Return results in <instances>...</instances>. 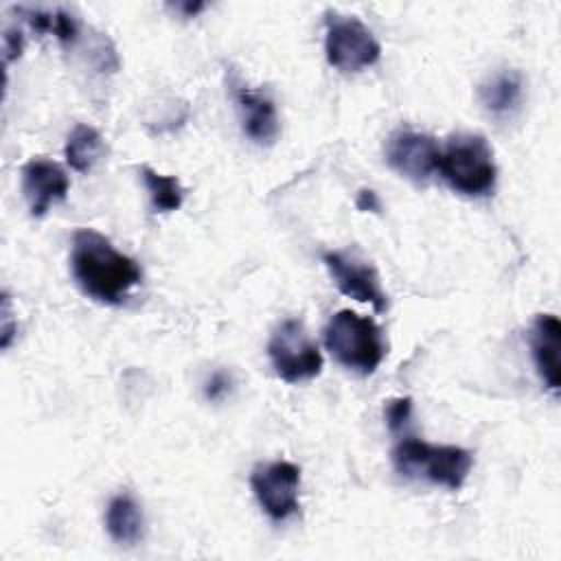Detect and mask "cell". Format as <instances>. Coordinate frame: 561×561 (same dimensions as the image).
<instances>
[{"label": "cell", "instance_id": "ffe728a7", "mask_svg": "<svg viewBox=\"0 0 561 561\" xmlns=\"http://www.w3.org/2000/svg\"><path fill=\"white\" fill-rule=\"evenodd\" d=\"M24 50V35L18 26H4L2 31V53H4V64L9 66L13 59H18Z\"/></svg>", "mask_w": 561, "mask_h": 561}, {"label": "cell", "instance_id": "5bb4252c", "mask_svg": "<svg viewBox=\"0 0 561 561\" xmlns=\"http://www.w3.org/2000/svg\"><path fill=\"white\" fill-rule=\"evenodd\" d=\"M15 13L39 35H55L61 46H75L81 37L79 20L66 9L15 7Z\"/></svg>", "mask_w": 561, "mask_h": 561}, {"label": "cell", "instance_id": "7a4b0ae2", "mask_svg": "<svg viewBox=\"0 0 561 561\" xmlns=\"http://www.w3.org/2000/svg\"><path fill=\"white\" fill-rule=\"evenodd\" d=\"M394 469L410 480H427L458 491L473 467V454L458 445H432L414 436H403L392 449Z\"/></svg>", "mask_w": 561, "mask_h": 561}, {"label": "cell", "instance_id": "8fae6325", "mask_svg": "<svg viewBox=\"0 0 561 561\" xmlns=\"http://www.w3.org/2000/svg\"><path fill=\"white\" fill-rule=\"evenodd\" d=\"M232 94L245 136L256 145H272L280 129L274 101L263 92L250 90L241 81L232 83Z\"/></svg>", "mask_w": 561, "mask_h": 561}, {"label": "cell", "instance_id": "603a6c76", "mask_svg": "<svg viewBox=\"0 0 561 561\" xmlns=\"http://www.w3.org/2000/svg\"><path fill=\"white\" fill-rule=\"evenodd\" d=\"M173 11H178L182 18H195L197 13H202L206 9V2H191V0H182L171 4Z\"/></svg>", "mask_w": 561, "mask_h": 561}, {"label": "cell", "instance_id": "9a60e30c", "mask_svg": "<svg viewBox=\"0 0 561 561\" xmlns=\"http://www.w3.org/2000/svg\"><path fill=\"white\" fill-rule=\"evenodd\" d=\"M142 511L129 493H118L105 508V530L116 543L131 546L142 537Z\"/></svg>", "mask_w": 561, "mask_h": 561}, {"label": "cell", "instance_id": "8992f818", "mask_svg": "<svg viewBox=\"0 0 561 561\" xmlns=\"http://www.w3.org/2000/svg\"><path fill=\"white\" fill-rule=\"evenodd\" d=\"M267 355L274 373L287 383H300L318 377L324 364L318 344L296 318L283 320L274 329L267 342Z\"/></svg>", "mask_w": 561, "mask_h": 561}, {"label": "cell", "instance_id": "6da1fadb", "mask_svg": "<svg viewBox=\"0 0 561 561\" xmlns=\"http://www.w3.org/2000/svg\"><path fill=\"white\" fill-rule=\"evenodd\" d=\"M70 270L75 283L88 298L110 307L123 305L131 289L142 280L138 263L116 250L105 234L92 228L75 230Z\"/></svg>", "mask_w": 561, "mask_h": 561}, {"label": "cell", "instance_id": "30bf717a", "mask_svg": "<svg viewBox=\"0 0 561 561\" xmlns=\"http://www.w3.org/2000/svg\"><path fill=\"white\" fill-rule=\"evenodd\" d=\"M68 191L70 180L57 162L48 158H33L22 167V193L33 217H44L50 206L68 197Z\"/></svg>", "mask_w": 561, "mask_h": 561}, {"label": "cell", "instance_id": "2e32d148", "mask_svg": "<svg viewBox=\"0 0 561 561\" xmlns=\"http://www.w3.org/2000/svg\"><path fill=\"white\" fill-rule=\"evenodd\" d=\"M105 151V142L101 138V134L85 123H77L68 138H66V162L70 164V169L79 171V173H88L103 156Z\"/></svg>", "mask_w": 561, "mask_h": 561}, {"label": "cell", "instance_id": "5b68a950", "mask_svg": "<svg viewBox=\"0 0 561 561\" xmlns=\"http://www.w3.org/2000/svg\"><path fill=\"white\" fill-rule=\"evenodd\" d=\"M324 55L333 68L359 72L379 61L381 46L357 15L329 11L324 20Z\"/></svg>", "mask_w": 561, "mask_h": 561}, {"label": "cell", "instance_id": "ba28073f", "mask_svg": "<svg viewBox=\"0 0 561 561\" xmlns=\"http://www.w3.org/2000/svg\"><path fill=\"white\" fill-rule=\"evenodd\" d=\"M322 263L327 265L333 283L337 289L357 300L373 305L377 313L386 311L388 307V296L381 287L379 272L370 261H366L359 252L355 250H331L322 254Z\"/></svg>", "mask_w": 561, "mask_h": 561}, {"label": "cell", "instance_id": "44dd1931", "mask_svg": "<svg viewBox=\"0 0 561 561\" xmlns=\"http://www.w3.org/2000/svg\"><path fill=\"white\" fill-rule=\"evenodd\" d=\"M0 320H2V335H0V344L2 348L7 351L15 337V331H18V324L13 322V313H11V298L9 294L4 291L2 294V311H0Z\"/></svg>", "mask_w": 561, "mask_h": 561}, {"label": "cell", "instance_id": "3957f363", "mask_svg": "<svg viewBox=\"0 0 561 561\" xmlns=\"http://www.w3.org/2000/svg\"><path fill=\"white\" fill-rule=\"evenodd\" d=\"M438 171L451 191L467 197H484L495 188L497 167L493 149L480 134H456L440 149Z\"/></svg>", "mask_w": 561, "mask_h": 561}, {"label": "cell", "instance_id": "ac0fdd59", "mask_svg": "<svg viewBox=\"0 0 561 561\" xmlns=\"http://www.w3.org/2000/svg\"><path fill=\"white\" fill-rule=\"evenodd\" d=\"M383 416H386V425L392 434H401L412 419V399L410 397H397L390 399L383 408Z\"/></svg>", "mask_w": 561, "mask_h": 561}, {"label": "cell", "instance_id": "7402d4cb", "mask_svg": "<svg viewBox=\"0 0 561 561\" xmlns=\"http://www.w3.org/2000/svg\"><path fill=\"white\" fill-rule=\"evenodd\" d=\"M355 206H357V210H362V213H381V202H379L377 193L370 191V188H362V191L357 193Z\"/></svg>", "mask_w": 561, "mask_h": 561}, {"label": "cell", "instance_id": "7c38bea8", "mask_svg": "<svg viewBox=\"0 0 561 561\" xmlns=\"http://www.w3.org/2000/svg\"><path fill=\"white\" fill-rule=\"evenodd\" d=\"M561 324L554 313H539L530 327V351L535 368L548 390L554 394L561 386Z\"/></svg>", "mask_w": 561, "mask_h": 561}, {"label": "cell", "instance_id": "d6986e66", "mask_svg": "<svg viewBox=\"0 0 561 561\" xmlns=\"http://www.w3.org/2000/svg\"><path fill=\"white\" fill-rule=\"evenodd\" d=\"M230 390H232V377L226 370H215L204 381V397L208 401H221L230 394Z\"/></svg>", "mask_w": 561, "mask_h": 561}, {"label": "cell", "instance_id": "277c9868", "mask_svg": "<svg viewBox=\"0 0 561 561\" xmlns=\"http://www.w3.org/2000/svg\"><path fill=\"white\" fill-rule=\"evenodd\" d=\"M324 344L344 368L357 375L375 373L386 355L383 335L377 322L351 309L331 316L324 327Z\"/></svg>", "mask_w": 561, "mask_h": 561}, {"label": "cell", "instance_id": "4fadbf2b", "mask_svg": "<svg viewBox=\"0 0 561 561\" xmlns=\"http://www.w3.org/2000/svg\"><path fill=\"white\" fill-rule=\"evenodd\" d=\"M478 96L482 107L491 116L495 118L513 116L522 107L524 77L517 70H497L480 83Z\"/></svg>", "mask_w": 561, "mask_h": 561}, {"label": "cell", "instance_id": "52a82bcc", "mask_svg": "<svg viewBox=\"0 0 561 561\" xmlns=\"http://www.w3.org/2000/svg\"><path fill=\"white\" fill-rule=\"evenodd\" d=\"M250 486L263 513L274 522H285L300 511V467L289 460L254 467Z\"/></svg>", "mask_w": 561, "mask_h": 561}, {"label": "cell", "instance_id": "e0dca14e", "mask_svg": "<svg viewBox=\"0 0 561 561\" xmlns=\"http://www.w3.org/2000/svg\"><path fill=\"white\" fill-rule=\"evenodd\" d=\"M142 184L149 193V202L153 213H173L182 206L184 202V188L175 175H164L153 171L151 167L142 164L140 169Z\"/></svg>", "mask_w": 561, "mask_h": 561}, {"label": "cell", "instance_id": "9c48e42d", "mask_svg": "<svg viewBox=\"0 0 561 561\" xmlns=\"http://www.w3.org/2000/svg\"><path fill=\"white\" fill-rule=\"evenodd\" d=\"M383 153L388 167L414 184H427L430 178L438 171L440 147L434 136L423 131H392L386 140Z\"/></svg>", "mask_w": 561, "mask_h": 561}]
</instances>
